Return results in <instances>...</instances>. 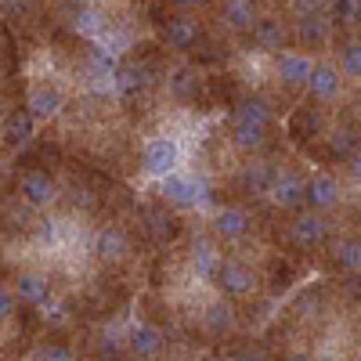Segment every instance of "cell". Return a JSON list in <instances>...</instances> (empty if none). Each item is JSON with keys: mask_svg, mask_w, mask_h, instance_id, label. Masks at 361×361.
<instances>
[{"mask_svg": "<svg viewBox=\"0 0 361 361\" xmlns=\"http://www.w3.org/2000/svg\"><path fill=\"white\" fill-rule=\"evenodd\" d=\"M170 94H173L180 105H199V102L209 94V80H206L195 66H180V69L170 76Z\"/></svg>", "mask_w": 361, "mask_h": 361, "instance_id": "obj_14", "label": "cell"}, {"mask_svg": "<svg viewBox=\"0 0 361 361\" xmlns=\"http://www.w3.org/2000/svg\"><path fill=\"white\" fill-rule=\"evenodd\" d=\"M357 25H361V11H357ZM357 44H361V37H357Z\"/></svg>", "mask_w": 361, "mask_h": 361, "instance_id": "obj_40", "label": "cell"}, {"mask_svg": "<svg viewBox=\"0 0 361 361\" xmlns=\"http://www.w3.org/2000/svg\"><path fill=\"white\" fill-rule=\"evenodd\" d=\"M289 8H293L300 18H311V15H325L329 0H289Z\"/></svg>", "mask_w": 361, "mask_h": 361, "instance_id": "obj_34", "label": "cell"}, {"mask_svg": "<svg viewBox=\"0 0 361 361\" xmlns=\"http://www.w3.org/2000/svg\"><path fill=\"white\" fill-rule=\"evenodd\" d=\"M231 109H235L238 123H253V127H271V123H275V105H271L264 94H250V90H246V94L238 98Z\"/></svg>", "mask_w": 361, "mask_h": 361, "instance_id": "obj_24", "label": "cell"}, {"mask_svg": "<svg viewBox=\"0 0 361 361\" xmlns=\"http://www.w3.org/2000/svg\"><path fill=\"white\" fill-rule=\"evenodd\" d=\"M322 127H325L322 109L307 102V105H300L293 112V119H289V141H296L300 148H311V141L322 134Z\"/></svg>", "mask_w": 361, "mask_h": 361, "instance_id": "obj_20", "label": "cell"}, {"mask_svg": "<svg viewBox=\"0 0 361 361\" xmlns=\"http://www.w3.org/2000/svg\"><path fill=\"white\" fill-rule=\"evenodd\" d=\"M94 257L102 264H123L130 257V235L123 228H116V224L98 228V235H94Z\"/></svg>", "mask_w": 361, "mask_h": 361, "instance_id": "obj_18", "label": "cell"}, {"mask_svg": "<svg viewBox=\"0 0 361 361\" xmlns=\"http://www.w3.org/2000/svg\"><path fill=\"white\" fill-rule=\"evenodd\" d=\"M253 235V214L246 206H221L209 221V238L217 246H238Z\"/></svg>", "mask_w": 361, "mask_h": 361, "instance_id": "obj_4", "label": "cell"}, {"mask_svg": "<svg viewBox=\"0 0 361 361\" xmlns=\"http://www.w3.org/2000/svg\"><path fill=\"white\" fill-rule=\"evenodd\" d=\"M141 228H145V238H152L156 246H170L173 238L180 235V217L166 202H156V206H148L141 214Z\"/></svg>", "mask_w": 361, "mask_h": 361, "instance_id": "obj_9", "label": "cell"}, {"mask_svg": "<svg viewBox=\"0 0 361 361\" xmlns=\"http://www.w3.org/2000/svg\"><path fill=\"white\" fill-rule=\"evenodd\" d=\"M4 15L15 22V25H33L37 22V15H40V8H37V0H4Z\"/></svg>", "mask_w": 361, "mask_h": 361, "instance_id": "obj_32", "label": "cell"}, {"mask_svg": "<svg viewBox=\"0 0 361 361\" xmlns=\"http://www.w3.org/2000/svg\"><path fill=\"white\" fill-rule=\"evenodd\" d=\"M217 18L231 37H250L257 25V0H224Z\"/></svg>", "mask_w": 361, "mask_h": 361, "instance_id": "obj_16", "label": "cell"}, {"mask_svg": "<svg viewBox=\"0 0 361 361\" xmlns=\"http://www.w3.org/2000/svg\"><path fill=\"white\" fill-rule=\"evenodd\" d=\"M311 73H314V66L304 51H282L279 62H275V76L286 90H307Z\"/></svg>", "mask_w": 361, "mask_h": 361, "instance_id": "obj_13", "label": "cell"}, {"mask_svg": "<svg viewBox=\"0 0 361 361\" xmlns=\"http://www.w3.org/2000/svg\"><path fill=\"white\" fill-rule=\"evenodd\" d=\"M224 257H221V246L214 243V238H195V250H192V267H195V275L202 282H214L217 279V271H221Z\"/></svg>", "mask_w": 361, "mask_h": 361, "instance_id": "obj_28", "label": "cell"}, {"mask_svg": "<svg viewBox=\"0 0 361 361\" xmlns=\"http://www.w3.org/2000/svg\"><path fill=\"white\" fill-rule=\"evenodd\" d=\"M340 66H343L347 76L361 80V44L357 40H343L340 44Z\"/></svg>", "mask_w": 361, "mask_h": 361, "instance_id": "obj_33", "label": "cell"}, {"mask_svg": "<svg viewBox=\"0 0 361 361\" xmlns=\"http://www.w3.org/2000/svg\"><path fill=\"white\" fill-rule=\"evenodd\" d=\"M275 177H279V166H271V163H250L238 170V192H243L246 199H260V195H271V185H275Z\"/></svg>", "mask_w": 361, "mask_h": 361, "instance_id": "obj_22", "label": "cell"}, {"mask_svg": "<svg viewBox=\"0 0 361 361\" xmlns=\"http://www.w3.org/2000/svg\"><path fill=\"white\" fill-rule=\"evenodd\" d=\"M40 361H80V354H76V347H73L69 340L47 336V340L40 343Z\"/></svg>", "mask_w": 361, "mask_h": 361, "instance_id": "obj_30", "label": "cell"}, {"mask_svg": "<svg viewBox=\"0 0 361 361\" xmlns=\"http://www.w3.org/2000/svg\"><path fill=\"white\" fill-rule=\"evenodd\" d=\"M286 238H289V250L296 257H311V253H318V250H325L329 243H333V228H329V221L322 214L304 209V214H296L286 224Z\"/></svg>", "mask_w": 361, "mask_h": 361, "instance_id": "obj_2", "label": "cell"}, {"mask_svg": "<svg viewBox=\"0 0 361 361\" xmlns=\"http://www.w3.org/2000/svg\"><path fill=\"white\" fill-rule=\"evenodd\" d=\"M166 350V333L156 322H134L130 336H127V354L134 361H156Z\"/></svg>", "mask_w": 361, "mask_h": 361, "instance_id": "obj_8", "label": "cell"}, {"mask_svg": "<svg viewBox=\"0 0 361 361\" xmlns=\"http://www.w3.org/2000/svg\"><path fill=\"white\" fill-rule=\"evenodd\" d=\"M343 202V188L333 173H311L307 177V209L311 214H329V209H336Z\"/></svg>", "mask_w": 361, "mask_h": 361, "instance_id": "obj_12", "label": "cell"}, {"mask_svg": "<svg viewBox=\"0 0 361 361\" xmlns=\"http://www.w3.org/2000/svg\"><path fill=\"white\" fill-rule=\"evenodd\" d=\"M271 202L282 214H304L307 209V180L296 177L293 170H279L275 185H271Z\"/></svg>", "mask_w": 361, "mask_h": 361, "instance_id": "obj_7", "label": "cell"}, {"mask_svg": "<svg viewBox=\"0 0 361 361\" xmlns=\"http://www.w3.org/2000/svg\"><path fill=\"white\" fill-rule=\"evenodd\" d=\"M15 296L25 307H44L51 300V279L40 275V271H22V275L15 279Z\"/></svg>", "mask_w": 361, "mask_h": 361, "instance_id": "obj_25", "label": "cell"}, {"mask_svg": "<svg viewBox=\"0 0 361 361\" xmlns=\"http://www.w3.org/2000/svg\"><path fill=\"white\" fill-rule=\"evenodd\" d=\"M246 40H250L253 51H279V54H282V51L293 44V25H286V22L275 18V15H267V18H257L253 33H250Z\"/></svg>", "mask_w": 361, "mask_h": 361, "instance_id": "obj_11", "label": "cell"}, {"mask_svg": "<svg viewBox=\"0 0 361 361\" xmlns=\"http://www.w3.org/2000/svg\"><path fill=\"white\" fill-rule=\"evenodd\" d=\"M152 25L159 33V44L170 47V51H199L202 40H206V29L195 18L180 15V11H170L163 4L152 8Z\"/></svg>", "mask_w": 361, "mask_h": 361, "instance_id": "obj_1", "label": "cell"}, {"mask_svg": "<svg viewBox=\"0 0 361 361\" xmlns=\"http://www.w3.org/2000/svg\"><path fill=\"white\" fill-rule=\"evenodd\" d=\"M163 8H170V11H180V15H188V11H202V8H209L214 0H159Z\"/></svg>", "mask_w": 361, "mask_h": 361, "instance_id": "obj_35", "label": "cell"}, {"mask_svg": "<svg viewBox=\"0 0 361 361\" xmlns=\"http://www.w3.org/2000/svg\"><path fill=\"white\" fill-rule=\"evenodd\" d=\"M29 137H33V112L18 105L15 112L4 116V145L18 148V145H25Z\"/></svg>", "mask_w": 361, "mask_h": 361, "instance_id": "obj_29", "label": "cell"}, {"mask_svg": "<svg viewBox=\"0 0 361 361\" xmlns=\"http://www.w3.org/2000/svg\"><path fill=\"white\" fill-rule=\"evenodd\" d=\"M199 322H202V333L209 336V340H231L235 336V329H238V311L231 307V304H224V300H214L202 314H199Z\"/></svg>", "mask_w": 361, "mask_h": 361, "instance_id": "obj_15", "label": "cell"}, {"mask_svg": "<svg viewBox=\"0 0 361 361\" xmlns=\"http://www.w3.org/2000/svg\"><path fill=\"white\" fill-rule=\"evenodd\" d=\"M177 141L173 137H148L141 148V170L148 177H170V170L177 166Z\"/></svg>", "mask_w": 361, "mask_h": 361, "instance_id": "obj_10", "label": "cell"}, {"mask_svg": "<svg viewBox=\"0 0 361 361\" xmlns=\"http://www.w3.org/2000/svg\"><path fill=\"white\" fill-rule=\"evenodd\" d=\"M159 195L170 209H192L199 202H221L214 192H209V185L202 177H185V173H170L163 177V185H159Z\"/></svg>", "mask_w": 361, "mask_h": 361, "instance_id": "obj_3", "label": "cell"}, {"mask_svg": "<svg viewBox=\"0 0 361 361\" xmlns=\"http://www.w3.org/2000/svg\"><path fill=\"white\" fill-rule=\"evenodd\" d=\"M231 361H267V357H264V350H257V347H238V350L231 354Z\"/></svg>", "mask_w": 361, "mask_h": 361, "instance_id": "obj_37", "label": "cell"}, {"mask_svg": "<svg viewBox=\"0 0 361 361\" xmlns=\"http://www.w3.org/2000/svg\"><path fill=\"white\" fill-rule=\"evenodd\" d=\"M271 127H253V123H238L235 119V127H231V145L238 148V152H250V156H260L271 148Z\"/></svg>", "mask_w": 361, "mask_h": 361, "instance_id": "obj_26", "label": "cell"}, {"mask_svg": "<svg viewBox=\"0 0 361 361\" xmlns=\"http://www.w3.org/2000/svg\"><path fill=\"white\" fill-rule=\"evenodd\" d=\"M300 279V264H296V253H279L271 260V271H267V289L271 296H282L286 289H293Z\"/></svg>", "mask_w": 361, "mask_h": 361, "instance_id": "obj_27", "label": "cell"}, {"mask_svg": "<svg viewBox=\"0 0 361 361\" xmlns=\"http://www.w3.org/2000/svg\"><path fill=\"white\" fill-rule=\"evenodd\" d=\"M357 361H361V357H357Z\"/></svg>", "mask_w": 361, "mask_h": 361, "instance_id": "obj_41", "label": "cell"}, {"mask_svg": "<svg viewBox=\"0 0 361 361\" xmlns=\"http://www.w3.org/2000/svg\"><path fill=\"white\" fill-rule=\"evenodd\" d=\"M340 90H343V76H340V69H336L333 62L314 66V73H311V80H307V98H311V105L336 102Z\"/></svg>", "mask_w": 361, "mask_h": 361, "instance_id": "obj_17", "label": "cell"}, {"mask_svg": "<svg viewBox=\"0 0 361 361\" xmlns=\"http://www.w3.org/2000/svg\"><path fill=\"white\" fill-rule=\"evenodd\" d=\"M357 11H361V0H329V22L333 25H357Z\"/></svg>", "mask_w": 361, "mask_h": 361, "instance_id": "obj_31", "label": "cell"}, {"mask_svg": "<svg viewBox=\"0 0 361 361\" xmlns=\"http://www.w3.org/2000/svg\"><path fill=\"white\" fill-rule=\"evenodd\" d=\"M62 105H66L62 87H54V83H33V87H29L25 109L33 112V119H51L54 112H62Z\"/></svg>", "mask_w": 361, "mask_h": 361, "instance_id": "obj_23", "label": "cell"}, {"mask_svg": "<svg viewBox=\"0 0 361 361\" xmlns=\"http://www.w3.org/2000/svg\"><path fill=\"white\" fill-rule=\"evenodd\" d=\"M329 264L343 275H361V235H340L325 246Z\"/></svg>", "mask_w": 361, "mask_h": 361, "instance_id": "obj_21", "label": "cell"}, {"mask_svg": "<svg viewBox=\"0 0 361 361\" xmlns=\"http://www.w3.org/2000/svg\"><path fill=\"white\" fill-rule=\"evenodd\" d=\"M15 304H18V296H15V289H8V286H0V322H8V318L15 314Z\"/></svg>", "mask_w": 361, "mask_h": 361, "instance_id": "obj_36", "label": "cell"}, {"mask_svg": "<svg viewBox=\"0 0 361 361\" xmlns=\"http://www.w3.org/2000/svg\"><path fill=\"white\" fill-rule=\"evenodd\" d=\"M347 170H350V177L357 180V185H361V152H357V156H354V159L347 163Z\"/></svg>", "mask_w": 361, "mask_h": 361, "instance_id": "obj_38", "label": "cell"}, {"mask_svg": "<svg viewBox=\"0 0 361 361\" xmlns=\"http://www.w3.org/2000/svg\"><path fill=\"white\" fill-rule=\"evenodd\" d=\"M282 361H314V357H311V354H304V350H296V354H286Z\"/></svg>", "mask_w": 361, "mask_h": 361, "instance_id": "obj_39", "label": "cell"}, {"mask_svg": "<svg viewBox=\"0 0 361 361\" xmlns=\"http://www.w3.org/2000/svg\"><path fill=\"white\" fill-rule=\"evenodd\" d=\"M333 22H329V15H311V18H300L293 25V44H300V51H322L329 44V37H333Z\"/></svg>", "mask_w": 361, "mask_h": 361, "instance_id": "obj_19", "label": "cell"}, {"mask_svg": "<svg viewBox=\"0 0 361 361\" xmlns=\"http://www.w3.org/2000/svg\"><path fill=\"white\" fill-rule=\"evenodd\" d=\"M15 188L25 209H44L54 199V177L47 173V166H25L15 180Z\"/></svg>", "mask_w": 361, "mask_h": 361, "instance_id": "obj_6", "label": "cell"}, {"mask_svg": "<svg viewBox=\"0 0 361 361\" xmlns=\"http://www.w3.org/2000/svg\"><path fill=\"white\" fill-rule=\"evenodd\" d=\"M214 282H217L221 296H228V300H250L260 289V275L246 260H238V257H224V264H221Z\"/></svg>", "mask_w": 361, "mask_h": 361, "instance_id": "obj_5", "label": "cell"}]
</instances>
